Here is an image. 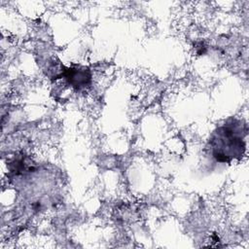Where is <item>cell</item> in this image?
<instances>
[{"mask_svg":"<svg viewBox=\"0 0 249 249\" xmlns=\"http://www.w3.org/2000/svg\"><path fill=\"white\" fill-rule=\"evenodd\" d=\"M244 134L242 125L233 123L218 128L212 140L214 158L222 162H230L232 159L242 157L245 150Z\"/></svg>","mask_w":249,"mask_h":249,"instance_id":"cell-1","label":"cell"},{"mask_svg":"<svg viewBox=\"0 0 249 249\" xmlns=\"http://www.w3.org/2000/svg\"><path fill=\"white\" fill-rule=\"evenodd\" d=\"M65 77L72 86L77 88L85 87L89 81V74L86 69H68Z\"/></svg>","mask_w":249,"mask_h":249,"instance_id":"cell-2","label":"cell"}]
</instances>
